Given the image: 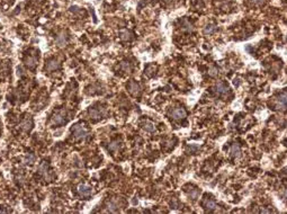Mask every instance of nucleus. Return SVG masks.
Instances as JSON below:
<instances>
[{
    "instance_id": "obj_6",
    "label": "nucleus",
    "mask_w": 287,
    "mask_h": 214,
    "mask_svg": "<svg viewBox=\"0 0 287 214\" xmlns=\"http://www.w3.org/2000/svg\"><path fill=\"white\" fill-rule=\"evenodd\" d=\"M215 91L218 94V95H224L229 91V86L224 82H218L217 85L215 86Z\"/></svg>"
},
{
    "instance_id": "obj_1",
    "label": "nucleus",
    "mask_w": 287,
    "mask_h": 214,
    "mask_svg": "<svg viewBox=\"0 0 287 214\" xmlns=\"http://www.w3.org/2000/svg\"><path fill=\"white\" fill-rule=\"evenodd\" d=\"M72 132H73L74 136H76L77 139H83V138H86V135H87L86 129H85L82 125H80V124H77V125L73 126V127H72Z\"/></svg>"
},
{
    "instance_id": "obj_5",
    "label": "nucleus",
    "mask_w": 287,
    "mask_h": 214,
    "mask_svg": "<svg viewBox=\"0 0 287 214\" xmlns=\"http://www.w3.org/2000/svg\"><path fill=\"white\" fill-rule=\"evenodd\" d=\"M171 116L175 119H180V118L186 117V111L182 107H177L171 112Z\"/></svg>"
},
{
    "instance_id": "obj_11",
    "label": "nucleus",
    "mask_w": 287,
    "mask_h": 214,
    "mask_svg": "<svg viewBox=\"0 0 287 214\" xmlns=\"http://www.w3.org/2000/svg\"><path fill=\"white\" fill-rule=\"evenodd\" d=\"M216 30V27L214 25H207L206 27H205V34H212V33H214Z\"/></svg>"
},
{
    "instance_id": "obj_10",
    "label": "nucleus",
    "mask_w": 287,
    "mask_h": 214,
    "mask_svg": "<svg viewBox=\"0 0 287 214\" xmlns=\"http://www.w3.org/2000/svg\"><path fill=\"white\" fill-rule=\"evenodd\" d=\"M89 114H90V116L93 118H98L100 117L101 115V111L99 109H97V108H91L90 111H89Z\"/></svg>"
},
{
    "instance_id": "obj_4",
    "label": "nucleus",
    "mask_w": 287,
    "mask_h": 214,
    "mask_svg": "<svg viewBox=\"0 0 287 214\" xmlns=\"http://www.w3.org/2000/svg\"><path fill=\"white\" fill-rule=\"evenodd\" d=\"M78 192L81 196L83 197H89L91 194H93V188L88 185H80L79 188H78Z\"/></svg>"
},
{
    "instance_id": "obj_13",
    "label": "nucleus",
    "mask_w": 287,
    "mask_h": 214,
    "mask_svg": "<svg viewBox=\"0 0 287 214\" xmlns=\"http://www.w3.org/2000/svg\"><path fill=\"white\" fill-rule=\"evenodd\" d=\"M57 68H59V63L55 62V61H52V62H50V63L47 64V69H49V70H54V69H57Z\"/></svg>"
},
{
    "instance_id": "obj_3",
    "label": "nucleus",
    "mask_w": 287,
    "mask_h": 214,
    "mask_svg": "<svg viewBox=\"0 0 287 214\" xmlns=\"http://www.w3.org/2000/svg\"><path fill=\"white\" fill-rule=\"evenodd\" d=\"M276 108L285 111V108H286V93L285 91L281 95H279L278 98L276 99Z\"/></svg>"
},
{
    "instance_id": "obj_12",
    "label": "nucleus",
    "mask_w": 287,
    "mask_h": 214,
    "mask_svg": "<svg viewBox=\"0 0 287 214\" xmlns=\"http://www.w3.org/2000/svg\"><path fill=\"white\" fill-rule=\"evenodd\" d=\"M143 127H144V130H145V131H148V132H153V130H154V126H153V124H152V123H149V122H148V123H145Z\"/></svg>"
},
{
    "instance_id": "obj_15",
    "label": "nucleus",
    "mask_w": 287,
    "mask_h": 214,
    "mask_svg": "<svg viewBox=\"0 0 287 214\" xmlns=\"http://www.w3.org/2000/svg\"><path fill=\"white\" fill-rule=\"evenodd\" d=\"M167 1H169V0H167Z\"/></svg>"
},
{
    "instance_id": "obj_2",
    "label": "nucleus",
    "mask_w": 287,
    "mask_h": 214,
    "mask_svg": "<svg viewBox=\"0 0 287 214\" xmlns=\"http://www.w3.org/2000/svg\"><path fill=\"white\" fill-rule=\"evenodd\" d=\"M66 122V118H65V112L60 111L54 114V116L52 117V123L55 124V125H60V124H63Z\"/></svg>"
},
{
    "instance_id": "obj_9",
    "label": "nucleus",
    "mask_w": 287,
    "mask_h": 214,
    "mask_svg": "<svg viewBox=\"0 0 287 214\" xmlns=\"http://www.w3.org/2000/svg\"><path fill=\"white\" fill-rule=\"evenodd\" d=\"M205 205H206V208L209 210V211H213V210H216V208H217L215 202H214L213 199H206V201H205Z\"/></svg>"
},
{
    "instance_id": "obj_7",
    "label": "nucleus",
    "mask_w": 287,
    "mask_h": 214,
    "mask_svg": "<svg viewBox=\"0 0 287 214\" xmlns=\"http://www.w3.org/2000/svg\"><path fill=\"white\" fill-rule=\"evenodd\" d=\"M129 91L133 94V95H137L140 93V86L137 85L135 81H131L129 85Z\"/></svg>"
},
{
    "instance_id": "obj_14",
    "label": "nucleus",
    "mask_w": 287,
    "mask_h": 214,
    "mask_svg": "<svg viewBox=\"0 0 287 214\" xmlns=\"http://www.w3.org/2000/svg\"><path fill=\"white\" fill-rule=\"evenodd\" d=\"M253 1H254V2H260V4L264 2V0H253Z\"/></svg>"
},
{
    "instance_id": "obj_8",
    "label": "nucleus",
    "mask_w": 287,
    "mask_h": 214,
    "mask_svg": "<svg viewBox=\"0 0 287 214\" xmlns=\"http://www.w3.org/2000/svg\"><path fill=\"white\" fill-rule=\"evenodd\" d=\"M231 155L233 158H239L241 155V150H240V147L238 144H233L232 148H231Z\"/></svg>"
}]
</instances>
